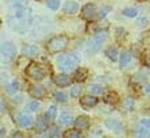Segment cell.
Segmentation results:
<instances>
[{
  "instance_id": "obj_35",
  "label": "cell",
  "mask_w": 150,
  "mask_h": 138,
  "mask_svg": "<svg viewBox=\"0 0 150 138\" xmlns=\"http://www.w3.org/2000/svg\"><path fill=\"white\" fill-rule=\"evenodd\" d=\"M141 124L146 126V127H150V118H146V119H143V121L141 122Z\"/></svg>"
},
{
  "instance_id": "obj_5",
  "label": "cell",
  "mask_w": 150,
  "mask_h": 138,
  "mask_svg": "<svg viewBox=\"0 0 150 138\" xmlns=\"http://www.w3.org/2000/svg\"><path fill=\"white\" fill-rule=\"evenodd\" d=\"M26 75H27L30 79L39 81V80H42L43 77H45V70H43L42 66H39L38 64L31 62V64L26 68Z\"/></svg>"
},
{
  "instance_id": "obj_22",
  "label": "cell",
  "mask_w": 150,
  "mask_h": 138,
  "mask_svg": "<svg viewBox=\"0 0 150 138\" xmlns=\"http://www.w3.org/2000/svg\"><path fill=\"white\" fill-rule=\"evenodd\" d=\"M130 61H131V53L130 52H123L122 54H120V66H122V68L127 66L130 64Z\"/></svg>"
},
{
  "instance_id": "obj_17",
  "label": "cell",
  "mask_w": 150,
  "mask_h": 138,
  "mask_svg": "<svg viewBox=\"0 0 150 138\" xmlns=\"http://www.w3.org/2000/svg\"><path fill=\"white\" fill-rule=\"evenodd\" d=\"M134 106H135V102H134L133 97L127 96L126 99H123V104H122V111H125V112H129V111H131L134 108Z\"/></svg>"
},
{
  "instance_id": "obj_26",
  "label": "cell",
  "mask_w": 150,
  "mask_h": 138,
  "mask_svg": "<svg viewBox=\"0 0 150 138\" xmlns=\"http://www.w3.org/2000/svg\"><path fill=\"white\" fill-rule=\"evenodd\" d=\"M41 107V104L38 103V102H31V103H27L25 107V112H34V111H37L38 108Z\"/></svg>"
},
{
  "instance_id": "obj_41",
  "label": "cell",
  "mask_w": 150,
  "mask_h": 138,
  "mask_svg": "<svg viewBox=\"0 0 150 138\" xmlns=\"http://www.w3.org/2000/svg\"><path fill=\"white\" fill-rule=\"evenodd\" d=\"M138 1H145V0H138Z\"/></svg>"
},
{
  "instance_id": "obj_39",
  "label": "cell",
  "mask_w": 150,
  "mask_h": 138,
  "mask_svg": "<svg viewBox=\"0 0 150 138\" xmlns=\"http://www.w3.org/2000/svg\"><path fill=\"white\" fill-rule=\"evenodd\" d=\"M145 62H146L147 66H150V55H147V57H146V61H145Z\"/></svg>"
},
{
  "instance_id": "obj_24",
  "label": "cell",
  "mask_w": 150,
  "mask_h": 138,
  "mask_svg": "<svg viewBox=\"0 0 150 138\" xmlns=\"http://www.w3.org/2000/svg\"><path fill=\"white\" fill-rule=\"evenodd\" d=\"M122 14L125 15V16H127V18H137L139 12H138V10H137V8L129 7V8H125V10L122 11Z\"/></svg>"
},
{
  "instance_id": "obj_28",
  "label": "cell",
  "mask_w": 150,
  "mask_h": 138,
  "mask_svg": "<svg viewBox=\"0 0 150 138\" xmlns=\"http://www.w3.org/2000/svg\"><path fill=\"white\" fill-rule=\"evenodd\" d=\"M53 97L57 100V102H61V103H64V102H67L68 96L65 95L64 92H61V91H56V92L53 93Z\"/></svg>"
},
{
  "instance_id": "obj_23",
  "label": "cell",
  "mask_w": 150,
  "mask_h": 138,
  "mask_svg": "<svg viewBox=\"0 0 150 138\" xmlns=\"http://www.w3.org/2000/svg\"><path fill=\"white\" fill-rule=\"evenodd\" d=\"M105 55H107L108 60H111L112 62L116 61V60H118V49L111 46V48H108L107 50H105Z\"/></svg>"
},
{
  "instance_id": "obj_15",
  "label": "cell",
  "mask_w": 150,
  "mask_h": 138,
  "mask_svg": "<svg viewBox=\"0 0 150 138\" xmlns=\"http://www.w3.org/2000/svg\"><path fill=\"white\" fill-rule=\"evenodd\" d=\"M22 53H23V55H26V57H34V55L38 54V48L35 45H26L22 49Z\"/></svg>"
},
{
  "instance_id": "obj_7",
  "label": "cell",
  "mask_w": 150,
  "mask_h": 138,
  "mask_svg": "<svg viewBox=\"0 0 150 138\" xmlns=\"http://www.w3.org/2000/svg\"><path fill=\"white\" fill-rule=\"evenodd\" d=\"M96 15V7L93 4H85L81 10V18L85 21H92Z\"/></svg>"
},
{
  "instance_id": "obj_30",
  "label": "cell",
  "mask_w": 150,
  "mask_h": 138,
  "mask_svg": "<svg viewBox=\"0 0 150 138\" xmlns=\"http://www.w3.org/2000/svg\"><path fill=\"white\" fill-rule=\"evenodd\" d=\"M46 4H47V7L50 10H57L59 7V0H47Z\"/></svg>"
},
{
  "instance_id": "obj_31",
  "label": "cell",
  "mask_w": 150,
  "mask_h": 138,
  "mask_svg": "<svg viewBox=\"0 0 150 138\" xmlns=\"http://www.w3.org/2000/svg\"><path fill=\"white\" fill-rule=\"evenodd\" d=\"M46 115L49 117V119H53V118H56V115H57V108H56V106H50V107L47 108V112H46Z\"/></svg>"
},
{
  "instance_id": "obj_18",
  "label": "cell",
  "mask_w": 150,
  "mask_h": 138,
  "mask_svg": "<svg viewBox=\"0 0 150 138\" xmlns=\"http://www.w3.org/2000/svg\"><path fill=\"white\" fill-rule=\"evenodd\" d=\"M135 134L138 138H149L150 137V127H146V126L141 124L139 127L137 129Z\"/></svg>"
},
{
  "instance_id": "obj_4",
  "label": "cell",
  "mask_w": 150,
  "mask_h": 138,
  "mask_svg": "<svg viewBox=\"0 0 150 138\" xmlns=\"http://www.w3.org/2000/svg\"><path fill=\"white\" fill-rule=\"evenodd\" d=\"M68 39L67 35H57V37H53L52 39L47 41V45H46V49H47V52L50 53H58V52H62L64 49L67 48Z\"/></svg>"
},
{
  "instance_id": "obj_13",
  "label": "cell",
  "mask_w": 150,
  "mask_h": 138,
  "mask_svg": "<svg viewBox=\"0 0 150 138\" xmlns=\"http://www.w3.org/2000/svg\"><path fill=\"white\" fill-rule=\"evenodd\" d=\"M47 119H49L47 115H39V117L37 118V122H35L37 130H39V131L46 130V129H47Z\"/></svg>"
},
{
  "instance_id": "obj_21",
  "label": "cell",
  "mask_w": 150,
  "mask_h": 138,
  "mask_svg": "<svg viewBox=\"0 0 150 138\" xmlns=\"http://www.w3.org/2000/svg\"><path fill=\"white\" fill-rule=\"evenodd\" d=\"M59 122L62 124H72V123H74V119H73V117H72V114L70 112H62V114L59 115Z\"/></svg>"
},
{
  "instance_id": "obj_16",
  "label": "cell",
  "mask_w": 150,
  "mask_h": 138,
  "mask_svg": "<svg viewBox=\"0 0 150 138\" xmlns=\"http://www.w3.org/2000/svg\"><path fill=\"white\" fill-rule=\"evenodd\" d=\"M30 95H31L33 97H42L43 95H45V88L42 85H33L31 88H30Z\"/></svg>"
},
{
  "instance_id": "obj_14",
  "label": "cell",
  "mask_w": 150,
  "mask_h": 138,
  "mask_svg": "<svg viewBox=\"0 0 150 138\" xmlns=\"http://www.w3.org/2000/svg\"><path fill=\"white\" fill-rule=\"evenodd\" d=\"M79 11V4L76 1H67L64 6V12L68 15H74Z\"/></svg>"
},
{
  "instance_id": "obj_25",
  "label": "cell",
  "mask_w": 150,
  "mask_h": 138,
  "mask_svg": "<svg viewBox=\"0 0 150 138\" xmlns=\"http://www.w3.org/2000/svg\"><path fill=\"white\" fill-rule=\"evenodd\" d=\"M87 90H88V92L92 93V95H100V93L103 92V88H101L99 84H89Z\"/></svg>"
},
{
  "instance_id": "obj_9",
  "label": "cell",
  "mask_w": 150,
  "mask_h": 138,
  "mask_svg": "<svg viewBox=\"0 0 150 138\" xmlns=\"http://www.w3.org/2000/svg\"><path fill=\"white\" fill-rule=\"evenodd\" d=\"M18 123H19V126H22V127H30L33 123L31 115L28 114V112H22V114H19V117H18Z\"/></svg>"
},
{
  "instance_id": "obj_1",
  "label": "cell",
  "mask_w": 150,
  "mask_h": 138,
  "mask_svg": "<svg viewBox=\"0 0 150 138\" xmlns=\"http://www.w3.org/2000/svg\"><path fill=\"white\" fill-rule=\"evenodd\" d=\"M7 21L15 31L25 33L31 26V10L23 3L12 4Z\"/></svg>"
},
{
  "instance_id": "obj_37",
  "label": "cell",
  "mask_w": 150,
  "mask_h": 138,
  "mask_svg": "<svg viewBox=\"0 0 150 138\" xmlns=\"http://www.w3.org/2000/svg\"><path fill=\"white\" fill-rule=\"evenodd\" d=\"M143 90H145V92H146V93H150V84H146Z\"/></svg>"
},
{
  "instance_id": "obj_3",
  "label": "cell",
  "mask_w": 150,
  "mask_h": 138,
  "mask_svg": "<svg viewBox=\"0 0 150 138\" xmlns=\"http://www.w3.org/2000/svg\"><path fill=\"white\" fill-rule=\"evenodd\" d=\"M107 39V31H100L98 34H95L87 45V52L88 54H96L100 50L101 45L104 43V41Z\"/></svg>"
},
{
  "instance_id": "obj_27",
  "label": "cell",
  "mask_w": 150,
  "mask_h": 138,
  "mask_svg": "<svg viewBox=\"0 0 150 138\" xmlns=\"http://www.w3.org/2000/svg\"><path fill=\"white\" fill-rule=\"evenodd\" d=\"M104 100L107 102V103L116 104V103H118V95H116V93L110 92V93H107V95L104 96Z\"/></svg>"
},
{
  "instance_id": "obj_32",
  "label": "cell",
  "mask_w": 150,
  "mask_h": 138,
  "mask_svg": "<svg viewBox=\"0 0 150 138\" xmlns=\"http://www.w3.org/2000/svg\"><path fill=\"white\" fill-rule=\"evenodd\" d=\"M110 11H111V8H110V7H103V8L100 10V12L98 14V19H103L105 15L108 14Z\"/></svg>"
},
{
  "instance_id": "obj_36",
  "label": "cell",
  "mask_w": 150,
  "mask_h": 138,
  "mask_svg": "<svg viewBox=\"0 0 150 138\" xmlns=\"http://www.w3.org/2000/svg\"><path fill=\"white\" fill-rule=\"evenodd\" d=\"M12 138H25V135L22 134V133H15V134L12 135Z\"/></svg>"
},
{
  "instance_id": "obj_20",
  "label": "cell",
  "mask_w": 150,
  "mask_h": 138,
  "mask_svg": "<svg viewBox=\"0 0 150 138\" xmlns=\"http://www.w3.org/2000/svg\"><path fill=\"white\" fill-rule=\"evenodd\" d=\"M88 77V70L84 68H80L76 70V75H74V80H76L77 83H81L84 80Z\"/></svg>"
},
{
  "instance_id": "obj_34",
  "label": "cell",
  "mask_w": 150,
  "mask_h": 138,
  "mask_svg": "<svg viewBox=\"0 0 150 138\" xmlns=\"http://www.w3.org/2000/svg\"><path fill=\"white\" fill-rule=\"evenodd\" d=\"M18 91V84L15 83H11V84H8L7 85V92H10V93H14V92H16Z\"/></svg>"
},
{
  "instance_id": "obj_10",
  "label": "cell",
  "mask_w": 150,
  "mask_h": 138,
  "mask_svg": "<svg viewBox=\"0 0 150 138\" xmlns=\"http://www.w3.org/2000/svg\"><path fill=\"white\" fill-rule=\"evenodd\" d=\"M80 103L84 108H91V107H95L98 104V99L92 95H87V96H83L80 99Z\"/></svg>"
},
{
  "instance_id": "obj_12",
  "label": "cell",
  "mask_w": 150,
  "mask_h": 138,
  "mask_svg": "<svg viewBox=\"0 0 150 138\" xmlns=\"http://www.w3.org/2000/svg\"><path fill=\"white\" fill-rule=\"evenodd\" d=\"M74 126L79 130H85V129L89 127V118L85 117V115H81L77 119H74Z\"/></svg>"
},
{
  "instance_id": "obj_11",
  "label": "cell",
  "mask_w": 150,
  "mask_h": 138,
  "mask_svg": "<svg viewBox=\"0 0 150 138\" xmlns=\"http://www.w3.org/2000/svg\"><path fill=\"white\" fill-rule=\"evenodd\" d=\"M54 83L58 87H68L70 84V77L67 73H59L54 77Z\"/></svg>"
},
{
  "instance_id": "obj_42",
  "label": "cell",
  "mask_w": 150,
  "mask_h": 138,
  "mask_svg": "<svg viewBox=\"0 0 150 138\" xmlns=\"http://www.w3.org/2000/svg\"><path fill=\"white\" fill-rule=\"evenodd\" d=\"M37 1H41V0H37Z\"/></svg>"
},
{
  "instance_id": "obj_33",
  "label": "cell",
  "mask_w": 150,
  "mask_h": 138,
  "mask_svg": "<svg viewBox=\"0 0 150 138\" xmlns=\"http://www.w3.org/2000/svg\"><path fill=\"white\" fill-rule=\"evenodd\" d=\"M50 133H47V137L49 138H53V137H56L57 134H58V127L57 126H52V127L49 129Z\"/></svg>"
},
{
  "instance_id": "obj_40",
  "label": "cell",
  "mask_w": 150,
  "mask_h": 138,
  "mask_svg": "<svg viewBox=\"0 0 150 138\" xmlns=\"http://www.w3.org/2000/svg\"><path fill=\"white\" fill-rule=\"evenodd\" d=\"M0 131H1V137H0V138H4V135H6V130H4V129H1Z\"/></svg>"
},
{
  "instance_id": "obj_2",
  "label": "cell",
  "mask_w": 150,
  "mask_h": 138,
  "mask_svg": "<svg viewBox=\"0 0 150 138\" xmlns=\"http://www.w3.org/2000/svg\"><path fill=\"white\" fill-rule=\"evenodd\" d=\"M79 64H80V57L76 53H65L57 57V66L64 72L73 70Z\"/></svg>"
},
{
  "instance_id": "obj_6",
  "label": "cell",
  "mask_w": 150,
  "mask_h": 138,
  "mask_svg": "<svg viewBox=\"0 0 150 138\" xmlns=\"http://www.w3.org/2000/svg\"><path fill=\"white\" fill-rule=\"evenodd\" d=\"M0 54H1V61L8 62L16 55V48H15V45H12L11 42H6V43L1 45Z\"/></svg>"
},
{
  "instance_id": "obj_29",
  "label": "cell",
  "mask_w": 150,
  "mask_h": 138,
  "mask_svg": "<svg viewBox=\"0 0 150 138\" xmlns=\"http://www.w3.org/2000/svg\"><path fill=\"white\" fill-rule=\"evenodd\" d=\"M80 95H81V87L74 85L70 88V96L72 97H80Z\"/></svg>"
},
{
  "instance_id": "obj_8",
  "label": "cell",
  "mask_w": 150,
  "mask_h": 138,
  "mask_svg": "<svg viewBox=\"0 0 150 138\" xmlns=\"http://www.w3.org/2000/svg\"><path fill=\"white\" fill-rule=\"evenodd\" d=\"M105 127L110 129L111 131H114L115 134H120L122 133V123L118 121V119H107L104 122Z\"/></svg>"
},
{
  "instance_id": "obj_19",
  "label": "cell",
  "mask_w": 150,
  "mask_h": 138,
  "mask_svg": "<svg viewBox=\"0 0 150 138\" xmlns=\"http://www.w3.org/2000/svg\"><path fill=\"white\" fill-rule=\"evenodd\" d=\"M64 138H84V135L81 131H79V129H69L65 131Z\"/></svg>"
},
{
  "instance_id": "obj_38",
  "label": "cell",
  "mask_w": 150,
  "mask_h": 138,
  "mask_svg": "<svg viewBox=\"0 0 150 138\" xmlns=\"http://www.w3.org/2000/svg\"><path fill=\"white\" fill-rule=\"evenodd\" d=\"M143 22H147L146 19H145V18H143V19H141V21H139V26H141V27H143V26H146V23H143Z\"/></svg>"
}]
</instances>
